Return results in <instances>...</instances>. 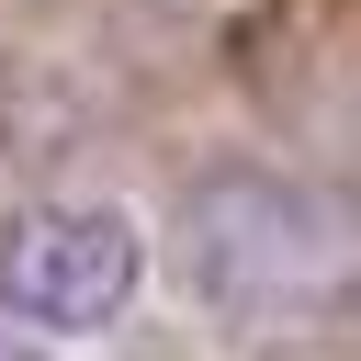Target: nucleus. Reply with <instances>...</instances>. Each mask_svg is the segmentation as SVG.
<instances>
[{
	"mask_svg": "<svg viewBox=\"0 0 361 361\" xmlns=\"http://www.w3.org/2000/svg\"><path fill=\"white\" fill-rule=\"evenodd\" d=\"M135 293V226L102 214V203H45L0 237V305L23 327H56V338H90L113 327Z\"/></svg>",
	"mask_w": 361,
	"mask_h": 361,
	"instance_id": "obj_1",
	"label": "nucleus"
}]
</instances>
